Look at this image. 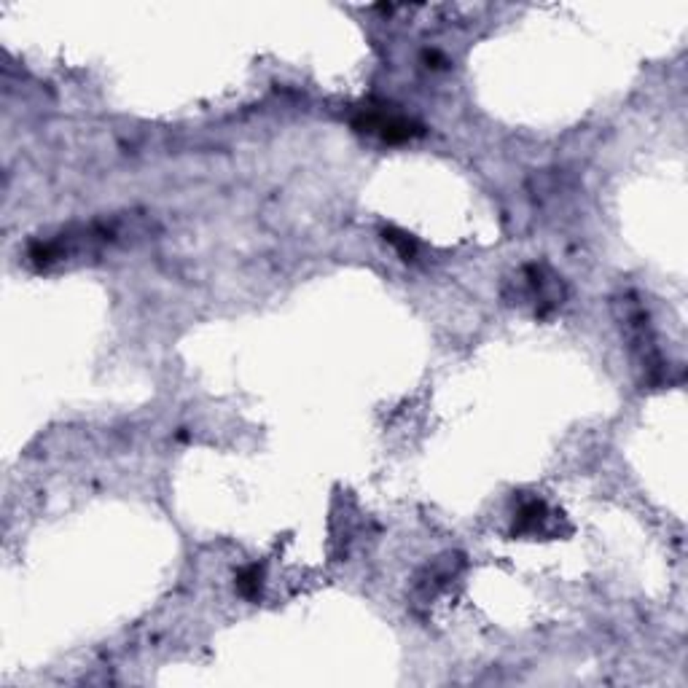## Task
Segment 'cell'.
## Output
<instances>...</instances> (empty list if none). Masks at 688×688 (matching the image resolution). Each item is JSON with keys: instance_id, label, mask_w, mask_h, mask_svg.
Returning a JSON list of instances; mask_svg holds the SVG:
<instances>
[{"instance_id": "6da1fadb", "label": "cell", "mask_w": 688, "mask_h": 688, "mask_svg": "<svg viewBox=\"0 0 688 688\" xmlns=\"http://www.w3.org/2000/svg\"><path fill=\"white\" fill-rule=\"evenodd\" d=\"M360 126H366L368 132H374V135H379V137H385V140H406V137H412L414 135V124L412 121H406L403 116H395V113H385V111H379V113H368Z\"/></svg>"}, {"instance_id": "7a4b0ae2", "label": "cell", "mask_w": 688, "mask_h": 688, "mask_svg": "<svg viewBox=\"0 0 688 688\" xmlns=\"http://www.w3.org/2000/svg\"><path fill=\"white\" fill-rule=\"evenodd\" d=\"M543 522H546V506H543L540 500H530L524 509L519 511V522H516V527H519V533H524V530L535 533V530L543 527Z\"/></svg>"}, {"instance_id": "3957f363", "label": "cell", "mask_w": 688, "mask_h": 688, "mask_svg": "<svg viewBox=\"0 0 688 688\" xmlns=\"http://www.w3.org/2000/svg\"><path fill=\"white\" fill-rule=\"evenodd\" d=\"M258 586H261V581H258V568L253 565V568H247L245 573H242L240 589H242V595H247V597H256V595H258Z\"/></svg>"}, {"instance_id": "277c9868", "label": "cell", "mask_w": 688, "mask_h": 688, "mask_svg": "<svg viewBox=\"0 0 688 688\" xmlns=\"http://www.w3.org/2000/svg\"><path fill=\"white\" fill-rule=\"evenodd\" d=\"M388 240L392 242V245H395L398 250H401V256H403V258H409V256L414 253V245H412V240H409L406 234H392V232H390Z\"/></svg>"}]
</instances>
